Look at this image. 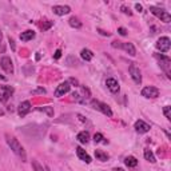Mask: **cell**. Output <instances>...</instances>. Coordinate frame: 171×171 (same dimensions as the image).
<instances>
[{
    "label": "cell",
    "instance_id": "cell-12",
    "mask_svg": "<svg viewBox=\"0 0 171 171\" xmlns=\"http://www.w3.org/2000/svg\"><path fill=\"white\" fill-rule=\"evenodd\" d=\"M31 111V103L28 100H24V102H22L20 103V106H19V108H18V114L20 116H26L28 112Z\"/></svg>",
    "mask_w": 171,
    "mask_h": 171
},
{
    "label": "cell",
    "instance_id": "cell-14",
    "mask_svg": "<svg viewBox=\"0 0 171 171\" xmlns=\"http://www.w3.org/2000/svg\"><path fill=\"white\" fill-rule=\"evenodd\" d=\"M52 11H54V14H56V15L63 16V15L70 14L71 8L68 6H54V7H52Z\"/></svg>",
    "mask_w": 171,
    "mask_h": 171
},
{
    "label": "cell",
    "instance_id": "cell-2",
    "mask_svg": "<svg viewBox=\"0 0 171 171\" xmlns=\"http://www.w3.org/2000/svg\"><path fill=\"white\" fill-rule=\"evenodd\" d=\"M154 56H155V59L159 62V66L161 68L166 72V75L170 78V68H171V59L169 58V56H166L163 54H154Z\"/></svg>",
    "mask_w": 171,
    "mask_h": 171
},
{
    "label": "cell",
    "instance_id": "cell-28",
    "mask_svg": "<svg viewBox=\"0 0 171 171\" xmlns=\"http://www.w3.org/2000/svg\"><path fill=\"white\" fill-rule=\"evenodd\" d=\"M163 112H165V115H166V118L170 120L171 119V107L170 106H166V107L163 108Z\"/></svg>",
    "mask_w": 171,
    "mask_h": 171
},
{
    "label": "cell",
    "instance_id": "cell-11",
    "mask_svg": "<svg viewBox=\"0 0 171 171\" xmlns=\"http://www.w3.org/2000/svg\"><path fill=\"white\" fill-rule=\"evenodd\" d=\"M134 128H135V131L136 132H139V134H146V132H148L150 131V124H147L146 122L143 120H136L135 122V124H134Z\"/></svg>",
    "mask_w": 171,
    "mask_h": 171
},
{
    "label": "cell",
    "instance_id": "cell-1",
    "mask_svg": "<svg viewBox=\"0 0 171 171\" xmlns=\"http://www.w3.org/2000/svg\"><path fill=\"white\" fill-rule=\"evenodd\" d=\"M6 139H7V143L8 146L11 147V150L14 151L16 155H18L20 159H22V162H26L27 161V154H26V150H24V147L22 144L19 143V140L16 139L15 136H11V135H6Z\"/></svg>",
    "mask_w": 171,
    "mask_h": 171
},
{
    "label": "cell",
    "instance_id": "cell-7",
    "mask_svg": "<svg viewBox=\"0 0 171 171\" xmlns=\"http://www.w3.org/2000/svg\"><path fill=\"white\" fill-rule=\"evenodd\" d=\"M128 72H130V75H131L132 80H134V82H135L136 84H140V83H142V74H140V70L136 67L135 63H131V64H130Z\"/></svg>",
    "mask_w": 171,
    "mask_h": 171
},
{
    "label": "cell",
    "instance_id": "cell-27",
    "mask_svg": "<svg viewBox=\"0 0 171 171\" xmlns=\"http://www.w3.org/2000/svg\"><path fill=\"white\" fill-rule=\"evenodd\" d=\"M103 135H102L100 132H96L95 135H94V142H95V143H100V142H103Z\"/></svg>",
    "mask_w": 171,
    "mask_h": 171
},
{
    "label": "cell",
    "instance_id": "cell-4",
    "mask_svg": "<svg viewBox=\"0 0 171 171\" xmlns=\"http://www.w3.org/2000/svg\"><path fill=\"white\" fill-rule=\"evenodd\" d=\"M150 11H151V14L152 15H155L158 19H161L162 22H165V23H170L171 22V15L169 14L167 11H165V10H162V8H158V7H150Z\"/></svg>",
    "mask_w": 171,
    "mask_h": 171
},
{
    "label": "cell",
    "instance_id": "cell-24",
    "mask_svg": "<svg viewBox=\"0 0 171 171\" xmlns=\"http://www.w3.org/2000/svg\"><path fill=\"white\" fill-rule=\"evenodd\" d=\"M36 110H38V111H42V112H46L48 116H54V108L50 107V106H46V107H38Z\"/></svg>",
    "mask_w": 171,
    "mask_h": 171
},
{
    "label": "cell",
    "instance_id": "cell-25",
    "mask_svg": "<svg viewBox=\"0 0 171 171\" xmlns=\"http://www.w3.org/2000/svg\"><path fill=\"white\" fill-rule=\"evenodd\" d=\"M52 24H54V22H51V20H47L46 23L40 24V28H42L43 31H47V30H50V28L52 27Z\"/></svg>",
    "mask_w": 171,
    "mask_h": 171
},
{
    "label": "cell",
    "instance_id": "cell-10",
    "mask_svg": "<svg viewBox=\"0 0 171 171\" xmlns=\"http://www.w3.org/2000/svg\"><path fill=\"white\" fill-rule=\"evenodd\" d=\"M70 83L68 82H63V83H60L58 87H56L55 90V96L56 98H60V96H63V95H66V94L70 91Z\"/></svg>",
    "mask_w": 171,
    "mask_h": 171
},
{
    "label": "cell",
    "instance_id": "cell-30",
    "mask_svg": "<svg viewBox=\"0 0 171 171\" xmlns=\"http://www.w3.org/2000/svg\"><path fill=\"white\" fill-rule=\"evenodd\" d=\"M82 91H83V95H84L86 99L91 96V92H90V90H88L87 87H84V86H82Z\"/></svg>",
    "mask_w": 171,
    "mask_h": 171
},
{
    "label": "cell",
    "instance_id": "cell-16",
    "mask_svg": "<svg viewBox=\"0 0 171 171\" xmlns=\"http://www.w3.org/2000/svg\"><path fill=\"white\" fill-rule=\"evenodd\" d=\"M122 48H123V50L127 52L128 55H131V56H135L136 55V50H135V47H134L132 43H130V42L122 43Z\"/></svg>",
    "mask_w": 171,
    "mask_h": 171
},
{
    "label": "cell",
    "instance_id": "cell-5",
    "mask_svg": "<svg viewBox=\"0 0 171 171\" xmlns=\"http://www.w3.org/2000/svg\"><path fill=\"white\" fill-rule=\"evenodd\" d=\"M155 47H156V50H159L161 52H167L171 47L170 38H167V36H162V38H159L155 43Z\"/></svg>",
    "mask_w": 171,
    "mask_h": 171
},
{
    "label": "cell",
    "instance_id": "cell-29",
    "mask_svg": "<svg viewBox=\"0 0 171 171\" xmlns=\"http://www.w3.org/2000/svg\"><path fill=\"white\" fill-rule=\"evenodd\" d=\"M120 11L123 12V14L128 15V16H131V15H132V12L130 11V8H128V7H126V6H122V7H120Z\"/></svg>",
    "mask_w": 171,
    "mask_h": 171
},
{
    "label": "cell",
    "instance_id": "cell-41",
    "mask_svg": "<svg viewBox=\"0 0 171 171\" xmlns=\"http://www.w3.org/2000/svg\"><path fill=\"white\" fill-rule=\"evenodd\" d=\"M3 114H4V112L2 111V110H0V115H3Z\"/></svg>",
    "mask_w": 171,
    "mask_h": 171
},
{
    "label": "cell",
    "instance_id": "cell-15",
    "mask_svg": "<svg viewBox=\"0 0 171 171\" xmlns=\"http://www.w3.org/2000/svg\"><path fill=\"white\" fill-rule=\"evenodd\" d=\"M76 155L80 161L86 162V163H91V156L86 152V150H83L82 147H76Z\"/></svg>",
    "mask_w": 171,
    "mask_h": 171
},
{
    "label": "cell",
    "instance_id": "cell-17",
    "mask_svg": "<svg viewBox=\"0 0 171 171\" xmlns=\"http://www.w3.org/2000/svg\"><path fill=\"white\" fill-rule=\"evenodd\" d=\"M80 58L86 62H90V60L94 59V52L91 50H87V48H83L82 51H80Z\"/></svg>",
    "mask_w": 171,
    "mask_h": 171
},
{
    "label": "cell",
    "instance_id": "cell-34",
    "mask_svg": "<svg viewBox=\"0 0 171 171\" xmlns=\"http://www.w3.org/2000/svg\"><path fill=\"white\" fill-rule=\"evenodd\" d=\"M60 56H62V50H56L55 55H54V59H60Z\"/></svg>",
    "mask_w": 171,
    "mask_h": 171
},
{
    "label": "cell",
    "instance_id": "cell-19",
    "mask_svg": "<svg viewBox=\"0 0 171 171\" xmlns=\"http://www.w3.org/2000/svg\"><path fill=\"white\" fill-rule=\"evenodd\" d=\"M76 139H78L80 143H87L90 140V132L88 131H80L78 134V136H76Z\"/></svg>",
    "mask_w": 171,
    "mask_h": 171
},
{
    "label": "cell",
    "instance_id": "cell-32",
    "mask_svg": "<svg viewBox=\"0 0 171 171\" xmlns=\"http://www.w3.org/2000/svg\"><path fill=\"white\" fill-rule=\"evenodd\" d=\"M111 46L114 48H122V42H118V40H114V42L111 43Z\"/></svg>",
    "mask_w": 171,
    "mask_h": 171
},
{
    "label": "cell",
    "instance_id": "cell-37",
    "mask_svg": "<svg viewBox=\"0 0 171 171\" xmlns=\"http://www.w3.org/2000/svg\"><path fill=\"white\" fill-rule=\"evenodd\" d=\"M68 83H72V84H75V86H79V82L75 78H70V82H68Z\"/></svg>",
    "mask_w": 171,
    "mask_h": 171
},
{
    "label": "cell",
    "instance_id": "cell-40",
    "mask_svg": "<svg viewBox=\"0 0 171 171\" xmlns=\"http://www.w3.org/2000/svg\"><path fill=\"white\" fill-rule=\"evenodd\" d=\"M115 171H123V170H122V169H116Z\"/></svg>",
    "mask_w": 171,
    "mask_h": 171
},
{
    "label": "cell",
    "instance_id": "cell-39",
    "mask_svg": "<svg viewBox=\"0 0 171 171\" xmlns=\"http://www.w3.org/2000/svg\"><path fill=\"white\" fill-rule=\"evenodd\" d=\"M2 40H3V32L0 30V43H2Z\"/></svg>",
    "mask_w": 171,
    "mask_h": 171
},
{
    "label": "cell",
    "instance_id": "cell-31",
    "mask_svg": "<svg viewBox=\"0 0 171 171\" xmlns=\"http://www.w3.org/2000/svg\"><path fill=\"white\" fill-rule=\"evenodd\" d=\"M118 34L122 35V36H126V35H127V30H126L124 27H119V28H118Z\"/></svg>",
    "mask_w": 171,
    "mask_h": 171
},
{
    "label": "cell",
    "instance_id": "cell-21",
    "mask_svg": "<svg viewBox=\"0 0 171 171\" xmlns=\"http://www.w3.org/2000/svg\"><path fill=\"white\" fill-rule=\"evenodd\" d=\"M124 165L127 166V167H136L138 159L135 156H127V158H124Z\"/></svg>",
    "mask_w": 171,
    "mask_h": 171
},
{
    "label": "cell",
    "instance_id": "cell-35",
    "mask_svg": "<svg viewBox=\"0 0 171 171\" xmlns=\"http://www.w3.org/2000/svg\"><path fill=\"white\" fill-rule=\"evenodd\" d=\"M98 32H99L100 35H103V36H111V34H110V32H106L103 30H100V28H98Z\"/></svg>",
    "mask_w": 171,
    "mask_h": 171
},
{
    "label": "cell",
    "instance_id": "cell-26",
    "mask_svg": "<svg viewBox=\"0 0 171 171\" xmlns=\"http://www.w3.org/2000/svg\"><path fill=\"white\" fill-rule=\"evenodd\" d=\"M32 169H34V171H44L43 166H40L38 161H32Z\"/></svg>",
    "mask_w": 171,
    "mask_h": 171
},
{
    "label": "cell",
    "instance_id": "cell-6",
    "mask_svg": "<svg viewBox=\"0 0 171 171\" xmlns=\"http://www.w3.org/2000/svg\"><path fill=\"white\" fill-rule=\"evenodd\" d=\"M14 91L15 90H14V87H11V86H0V102L6 103L12 96Z\"/></svg>",
    "mask_w": 171,
    "mask_h": 171
},
{
    "label": "cell",
    "instance_id": "cell-3",
    "mask_svg": "<svg viewBox=\"0 0 171 171\" xmlns=\"http://www.w3.org/2000/svg\"><path fill=\"white\" fill-rule=\"evenodd\" d=\"M91 106L95 110H98V111H100L102 114H104L106 116H108V118H111L112 116V110L111 107H110L108 104H106V103H102V102L99 100H91Z\"/></svg>",
    "mask_w": 171,
    "mask_h": 171
},
{
    "label": "cell",
    "instance_id": "cell-23",
    "mask_svg": "<svg viewBox=\"0 0 171 171\" xmlns=\"http://www.w3.org/2000/svg\"><path fill=\"white\" fill-rule=\"evenodd\" d=\"M68 24H70L72 28H80L82 27V22H80L78 18H75V16H72V18L68 20Z\"/></svg>",
    "mask_w": 171,
    "mask_h": 171
},
{
    "label": "cell",
    "instance_id": "cell-38",
    "mask_svg": "<svg viewBox=\"0 0 171 171\" xmlns=\"http://www.w3.org/2000/svg\"><path fill=\"white\" fill-rule=\"evenodd\" d=\"M135 8H136V10H138V11H139V12H142V10H143V7H142V6H140V4H138V3L135 4Z\"/></svg>",
    "mask_w": 171,
    "mask_h": 171
},
{
    "label": "cell",
    "instance_id": "cell-20",
    "mask_svg": "<svg viewBox=\"0 0 171 171\" xmlns=\"http://www.w3.org/2000/svg\"><path fill=\"white\" fill-rule=\"evenodd\" d=\"M95 156H96V159L100 162H106V161H108V158H110L108 154L102 151V150H95Z\"/></svg>",
    "mask_w": 171,
    "mask_h": 171
},
{
    "label": "cell",
    "instance_id": "cell-8",
    "mask_svg": "<svg viewBox=\"0 0 171 171\" xmlns=\"http://www.w3.org/2000/svg\"><path fill=\"white\" fill-rule=\"evenodd\" d=\"M0 67H2L7 74H11V75L14 74V63H12L10 56H3V58L0 59Z\"/></svg>",
    "mask_w": 171,
    "mask_h": 171
},
{
    "label": "cell",
    "instance_id": "cell-13",
    "mask_svg": "<svg viewBox=\"0 0 171 171\" xmlns=\"http://www.w3.org/2000/svg\"><path fill=\"white\" fill-rule=\"evenodd\" d=\"M106 86H107V88H108L112 94L119 92V83H118V80H116V79H114V78H108L107 80H106Z\"/></svg>",
    "mask_w": 171,
    "mask_h": 171
},
{
    "label": "cell",
    "instance_id": "cell-22",
    "mask_svg": "<svg viewBox=\"0 0 171 171\" xmlns=\"http://www.w3.org/2000/svg\"><path fill=\"white\" fill-rule=\"evenodd\" d=\"M143 154H144V158H146V161H148L150 163H155V162H156L155 156H154V154H152L151 151H150L148 148H144Z\"/></svg>",
    "mask_w": 171,
    "mask_h": 171
},
{
    "label": "cell",
    "instance_id": "cell-36",
    "mask_svg": "<svg viewBox=\"0 0 171 171\" xmlns=\"http://www.w3.org/2000/svg\"><path fill=\"white\" fill-rule=\"evenodd\" d=\"M32 94H46V90L44 88H38L35 91H32Z\"/></svg>",
    "mask_w": 171,
    "mask_h": 171
},
{
    "label": "cell",
    "instance_id": "cell-18",
    "mask_svg": "<svg viewBox=\"0 0 171 171\" xmlns=\"http://www.w3.org/2000/svg\"><path fill=\"white\" fill-rule=\"evenodd\" d=\"M35 32L34 31H31V30H27V31H24L22 32V35H20V40H23V42H28V40H32L35 38Z\"/></svg>",
    "mask_w": 171,
    "mask_h": 171
},
{
    "label": "cell",
    "instance_id": "cell-9",
    "mask_svg": "<svg viewBox=\"0 0 171 171\" xmlns=\"http://www.w3.org/2000/svg\"><path fill=\"white\" fill-rule=\"evenodd\" d=\"M142 96L147 98V99H154V98H158L159 96V90L156 87H152V86H147V87H144L142 90Z\"/></svg>",
    "mask_w": 171,
    "mask_h": 171
},
{
    "label": "cell",
    "instance_id": "cell-33",
    "mask_svg": "<svg viewBox=\"0 0 171 171\" xmlns=\"http://www.w3.org/2000/svg\"><path fill=\"white\" fill-rule=\"evenodd\" d=\"M8 42H10V46L12 48V51H16V46H15V42H14V39H8Z\"/></svg>",
    "mask_w": 171,
    "mask_h": 171
}]
</instances>
